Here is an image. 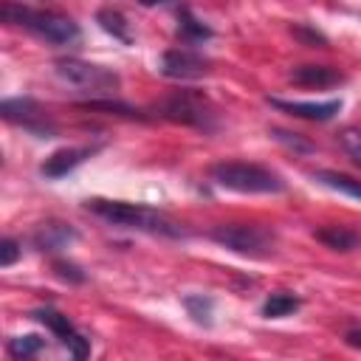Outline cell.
Returning a JSON list of instances; mask_svg holds the SVG:
<instances>
[{"mask_svg": "<svg viewBox=\"0 0 361 361\" xmlns=\"http://www.w3.org/2000/svg\"><path fill=\"white\" fill-rule=\"evenodd\" d=\"M85 209L93 212L96 217L118 226V228H133V231L158 234V237H183V228L178 223H172L158 209H149V206H141V203L93 197V200H85Z\"/></svg>", "mask_w": 361, "mask_h": 361, "instance_id": "obj_1", "label": "cell"}, {"mask_svg": "<svg viewBox=\"0 0 361 361\" xmlns=\"http://www.w3.org/2000/svg\"><path fill=\"white\" fill-rule=\"evenodd\" d=\"M0 17L6 25H20L31 34H37L39 39L51 42V45H76L82 39L79 25L56 11H42V8H28L20 6L14 0H3L0 3Z\"/></svg>", "mask_w": 361, "mask_h": 361, "instance_id": "obj_2", "label": "cell"}, {"mask_svg": "<svg viewBox=\"0 0 361 361\" xmlns=\"http://www.w3.org/2000/svg\"><path fill=\"white\" fill-rule=\"evenodd\" d=\"M212 180L223 189L240 192V195H276L285 189V180L259 164L245 161H223L212 166Z\"/></svg>", "mask_w": 361, "mask_h": 361, "instance_id": "obj_3", "label": "cell"}, {"mask_svg": "<svg viewBox=\"0 0 361 361\" xmlns=\"http://www.w3.org/2000/svg\"><path fill=\"white\" fill-rule=\"evenodd\" d=\"M54 73L59 76V82L71 85V87H79L85 93H96V96H113L121 85L118 73L104 68V65H93V62H85V59H76V56H65V59H56L54 62Z\"/></svg>", "mask_w": 361, "mask_h": 361, "instance_id": "obj_4", "label": "cell"}, {"mask_svg": "<svg viewBox=\"0 0 361 361\" xmlns=\"http://www.w3.org/2000/svg\"><path fill=\"white\" fill-rule=\"evenodd\" d=\"M212 240L220 243L223 248L243 254V257H268L274 251V234L259 226H245V223H228V226H214Z\"/></svg>", "mask_w": 361, "mask_h": 361, "instance_id": "obj_5", "label": "cell"}, {"mask_svg": "<svg viewBox=\"0 0 361 361\" xmlns=\"http://www.w3.org/2000/svg\"><path fill=\"white\" fill-rule=\"evenodd\" d=\"M158 116L178 121V124H189V127H200V130H212L217 121L214 107L209 104L206 96L192 93V90H178L169 99H164L158 104Z\"/></svg>", "mask_w": 361, "mask_h": 361, "instance_id": "obj_6", "label": "cell"}, {"mask_svg": "<svg viewBox=\"0 0 361 361\" xmlns=\"http://www.w3.org/2000/svg\"><path fill=\"white\" fill-rule=\"evenodd\" d=\"M0 113H3L6 121L20 124L23 130L34 133L37 138H51V135L56 133V127H54V121L45 116V110H42L34 99H28V96H20V99H3Z\"/></svg>", "mask_w": 361, "mask_h": 361, "instance_id": "obj_7", "label": "cell"}, {"mask_svg": "<svg viewBox=\"0 0 361 361\" xmlns=\"http://www.w3.org/2000/svg\"><path fill=\"white\" fill-rule=\"evenodd\" d=\"M158 71H161L166 79L189 82V79H203L212 68H209V59L200 56V54L192 51V48H169V51L161 54Z\"/></svg>", "mask_w": 361, "mask_h": 361, "instance_id": "obj_8", "label": "cell"}, {"mask_svg": "<svg viewBox=\"0 0 361 361\" xmlns=\"http://www.w3.org/2000/svg\"><path fill=\"white\" fill-rule=\"evenodd\" d=\"M31 316H34L37 322H42V324L59 338V344L68 347V353H71L73 358H87L90 344H87V338L71 324V319H68L65 313H59V310H54V307H37Z\"/></svg>", "mask_w": 361, "mask_h": 361, "instance_id": "obj_9", "label": "cell"}, {"mask_svg": "<svg viewBox=\"0 0 361 361\" xmlns=\"http://www.w3.org/2000/svg\"><path fill=\"white\" fill-rule=\"evenodd\" d=\"M276 110L296 116V118H307V121H330L338 110H341V99H330V102H285V99H268Z\"/></svg>", "mask_w": 361, "mask_h": 361, "instance_id": "obj_10", "label": "cell"}, {"mask_svg": "<svg viewBox=\"0 0 361 361\" xmlns=\"http://www.w3.org/2000/svg\"><path fill=\"white\" fill-rule=\"evenodd\" d=\"M96 152V147H62V149H56V152H51L45 161H42V166H39V172L45 175V178H65L68 172H73L87 155H93Z\"/></svg>", "mask_w": 361, "mask_h": 361, "instance_id": "obj_11", "label": "cell"}, {"mask_svg": "<svg viewBox=\"0 0 361 361\" xmlns=\"http://www.w3.org/2000/svg\"><path fill=\"white\" fill-rule=\"evenodd\" d=\"M288 79L299 87H333L338 82H344L341 71L338 68H330V65H296Z\"/></svg>", "mask_w": 361, "mask_h": 361, "instance_id": "obj_12", "label": "cell"}, {"mask_svg": "<svg viewBox=\"0 0 361 361\" xmlns=\"http://www.w3.org/2000/svg\"><path fill=\"white\" fill-rule=\"evenodd\" d=\"M73 240H76V231L68 223H59V220L39 223L37 231H34V245L39 251H59V248H65Z\"/></svg>", "mask_w": 361, "mask_h": 361, "instance_id": "obj_13", "label": "cell"}, {"mask_svg": "<svg viewBox=\"0 0 361 361\" xmlns=\"http://www.w3.org/2000/svg\"><path fill=\"white\" fill-rule=\"evenodd\" d=\"M313 237H316L322 245L333 248V251H353V248H358V243H361V237H358L355 231L344 228V226H324V228L313 231Z\"/></svg>", "mask_w": 361, "mask_h": 361, "instance_id": "obj_14", "label": "cell"}, {"mask_svg": "<svg viewBox=\"0 0 361 361\" xmlns=\"http://www.w3.org/2000/svg\"><path fill=\"white\" fill-rule=\"evenodd\" d=\"M96 23H99V28L107 31L113 39H118V42H124V45L133 42V37H130V23L124 20L121 11H116V8H99V11H96Z\"/></svg>", "mask_w": 361, "mask_h": 361, "instance_id": "obj_15", "label": "cell"}, {"mask_svg": "<svg viewBox=\"0 0 361 361\" xmlns=\"http://www.w3.org/2000/svg\"><path fill=\"white\" fill-rule=\"evenodd\" d=\"M178 37H180V42L195 45V42L209 39L212 37V28L206 23H200L189 8H180V14H178Z\"/></svg>", "mask_w": 361, "mask_h": 361, "instance_id": "obj_16", "label": "cell"}, {"mask_svg": "<svg viewBox=\"0 0 361 361\" xmlns=\"http://www.w3.org/2000/svg\"><path fill=\"white\" fill-rule=\"evenodd\" d=\"M313 180L327 186V189H336L341 195H350V197H358L361 200V180L350 178V175H341V172H330V169H322V172H313Z\"/></svg>", "mask_w": 361, "mask_h": 361, "instance_id": "obj_17", "label": "cell"}, {"mask_svg": "<svg viewBox=\"0 0 361 361\" xmlns=\"http://www.w3.org/2000/svg\"><path fill=\"white\" fill-rule=\"evenodd\" d=\"M299 296H293V293H285V290H276V293H271L268 299H265V305H262V316L265 319H282V316H290L293 310H299Z\"/></svg>", "mask_w": 361, "mask_h": 361, "instance_id": "obj_18", "label": "cell"}, {"mask_svg": "<svg viewBox=\"0 0 361 361\" xmlns=\"http://www.w3.org/2000/svg\"><path fill=\"white\" fill-rule=\"evenodd\" d=\"M183 307L189 310V316L197 322V324H212V307H214V302L209 299V296H203V293H189V296H183Z\"/></svg>", "mask_w": 361, "mask_h": 361, "instance_id": "obj_19", "label": "cell"}, {"mask_svg": "<svg viewBox=\"0 0 361 361\" xmlns=\"http://www.w3.org/2000/svg\"><path fill=\"white\" fill-rule=\"evenodd\" d=\"M85 110H107V113H118V116H127V118H144L141 110L124 104V102H113V99H90L82 104Z\"/></svg>", "mask_w": 361, "mask_h": 361, "instance_id": "obj_20", "label": "cell"}, {"mask_svg": "<svg viewBox=\"0 0 361 361\" xmlns=\"http://www.w3.org/2000/svg\"><path fill=\"white\" fill-rule=\"evenodd\" d=\"M42 347H45V341H42L39 336H14V338H8V353H11L14 358L37 355Z\"/></svg>", "mask_w": 361, "mask_h": 361, "instance_id": "obj_21", "label": "cell"}, {"mask_svg": "<svg viewBox=\"0 0 361 361\" xmlns=\"http://www.w3.org/2000/svg\"><path fill=\"white\" fill-rule=\"evenodd\" d=\"M271 138H276L279 144H285L288 149H293V152H313V144L310 141H305L302 135H296V133H288V130H279V127H274L271 130Z\"/></svg>", "mask_w": 361, "mask_h": 361, "instance_id": "obj_22", "label": "cell"}, {"mask_svg": "<svg viewBox=\"0 0 361 361\" xmlns=\"http://www.w3.org/2000/svg\"><path fill=\"white\" fill-rule=\"evenodd\" d=\"M54 274L62 279V282H71V285H79L85 282V271L73 262H65V259H54Z\"/></svg>", "mask_w": 361, "mask_h": 361, "instance_id": "obj_23", "label": "cell"}, {"mask_svg": "<svg viewBox=\"0 0 361 361\" xmlns=\"http://www.w3.org/2000/svg\"><path fill=\"white\" fill-rule=\"evenodd\" d=\"M338 141H341L344 152L361 166V130H344V133L338 135Z\"/></svg>", "mask_w": 361, "mask_h": 361, "instance_id": "obj_24", "label": "cell"}, {"mask_svg": "<svg viewBox=\"0 0 361 361\" xmlns=\"http://www.w3.org/2000/svg\"><path fill=\"white\" fill-rule=\"evenodd\" d=\"M20 245H17V240H11V237H6L3 243H0V265L3 268H11L17 259H20Z\"/></svg>", "mask_w": 361, "mask_h": 361, "instance_id": "obj_25", "label": "cell"}, {"mask_svg": "<svg viewBox=\"0 0 361 361\" xmlns=\"http://www.w3.org/2000/svg\"><path fill=\"white\" fill-rule=\"evenodd\" d=\"M293 34H296L299 39H305L310 48H316V45H327V39H324L319 31H310V28H305V25H296V28H293Z\"/></svg>", "mask_w": 361, "mask_h": 361, "instance_id": "obj_26", "label": "cell"}, {"mask_svg": "<svg viewBox=\"0 0 361 361\" xmlns=\"http://www.w3.org/2000/svg\"><path fill=\"white\" fill-rule=\"evenodd\" d=\"M344 341H347L350 347H355V350H361V330H350V333L344 336Z\"/></svg>", "mask_w": 361, "mask_h": 361, "instance_id": "obj_27", "label": "cell"}, {"mask_svg": "<svg viewBox=\"0 0 361 361\" xmlns=\"http://www.w3.org/2000/svg\"><path fill=\"white\" fill-rule=\"evenodd\" d=\"M141 6H164V3H175V0H138Z\"/></svg>", "mask_w": 361, "mask_h": 361, "instance_id": "obj_28", "label": "cell"}]
</instances>
